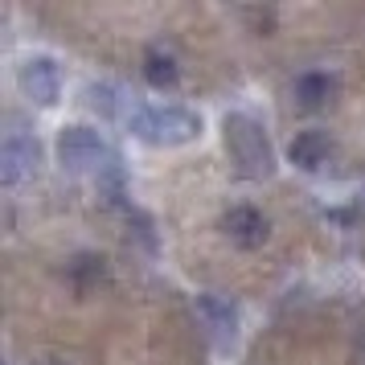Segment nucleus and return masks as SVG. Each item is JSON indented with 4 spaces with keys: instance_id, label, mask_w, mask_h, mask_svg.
I'll return each mask as SVG.
<instances>
[{
    "instance_id": "4",
    "label": "nucleus",
    "mask_w": 365,
    "mask_h": 365,
    "mask_svg": "<svg viewBox=\"0 0 365 365\" xmlns=\"http://www.w3.org/2000/svg\"><path fill=\"white\" fill-rule=\"evenodd\" d=\"M58 156L70 168H103L107 148H103V140L91 128H66L58 135Z\"/></svg>"
},
{
    "instance_id": "9",
    "label": "nucleus",
    "mask_w": 365,
    "mask_h": 365,
    "mask_svg": "<svg viewBox=\"0 0 365 365\" xmlns=\"http://www.w3.org/2000/svg\"><path fill=\"white\" fill-rule=\"evenodd\" d=\"M332 95V78L329 74H299L296 78V99L304 103V107H320V103H329Z\"/></svg>"
},
{
    "instance_id": "8",
    "label": "nucleus",
    "mask_w": 365,
    "mask_h": 365,
    "mask_svg": "<svg viewBox=\"0 0 365 365\" xmlns=\"http://www.w3.org/2000/svg\"><path fill=\"white\" fill-rule=\"evenodd\" d=\"M144 78L152 86H173L177 83V62H173V53H165L160 46H152L144 53Z\"/></svg>"
},
{
    "instance_id": "5",
    "label": "nucleus",
    "mask_w": 365,
    "mask_h": 365,
    "mask_svg": "<svg viewBox=\"0 0 365 365\" xmlns=\"http://www.w3.org/2000/svg\"><path fill=\"white\" fill-rule=\"evenodd\" d=\"M21 91L34 103H41V107H53L58 95H62V74H58V66L50 58H29L21 66Z\"/></svg>"
},
{
    "instance_id": "2",
    "label": "nucleus",
    "mask_w": 365,
    "mask_h": 365,
    "mask_svg": "<svg viewBox=\"0 0 365 365\" xmlns=\"http://www.w3.org/2000/svg\"><path fill=\"white\" fill-rule=\"evenodd\" d=\"M226 144H230L234 165L242 168V177L250 181H267L275 173V152L267 132L250 115H226Z\"/></svg>"
},
{
    "instance_id": "1",
    "label": "nucleus",
    "mask_w": 365,
    "mask_h": 365,
    "mask_svg": "<svg viewBox=\"0 0 365 365\" xmlns=\"http://www.w3.org/2000/svg\"><path fill=\"white\" fill-rule=\"evenodd\" d=\"M128 128H132L144 144H156V148H173V144H189L193 135L201 132V119L185 107H152V103H132L128 107Z\"/></svg>"
},
{
    "instance_id": "3",
    "label": "nucleus",
    "mask_w": 365,
    "mask_h": 365,
    "mask_svg": "<svg viewBox=\"0 0 365 365\" xmlns=\"http://www.w3.org/2000/svg\"><path fill=\"white\" fill-rule=\"evenodd\" d=\"M37 156H41V148H37L34 135L9 132V135H4V144H0V181L9 185V189L21 185L37 168Z\"/></svg>"
},
{
    "instance_id": "7",
    "label": "nucleus",
    "mask_w": 365,
    "mask_h": 365,
    "mask_svg": "<svg viewBox=\"0 0 365 365\" xmlns=\"http://www.w3.org/2000/svg\"><path fill=\"white\" fill-rule=\"evenodd\" d=\"M287 156H292V165H299V168H320L324 156H329V135L316 132V128L312 132H299L296 140H292Z\"/></svg>"
},
{
    "instance_id": "6",
    "label": "nucleus",
    "mask_w": 365,
    "mask_h": 365,
    "mask_svg": "<svg viewBox=\"0 0 365 365\" xmlns=\"http://www.w3.org/2000/svg\"><path fill=\"white\" fill-rule=\"evenodd\" d=\"M222 230L230 234L238 247H247V250H255V247H263L267 242V217L255 210V205H234V210H226V217H222Z\"/></svg>"
}]
</instances>
